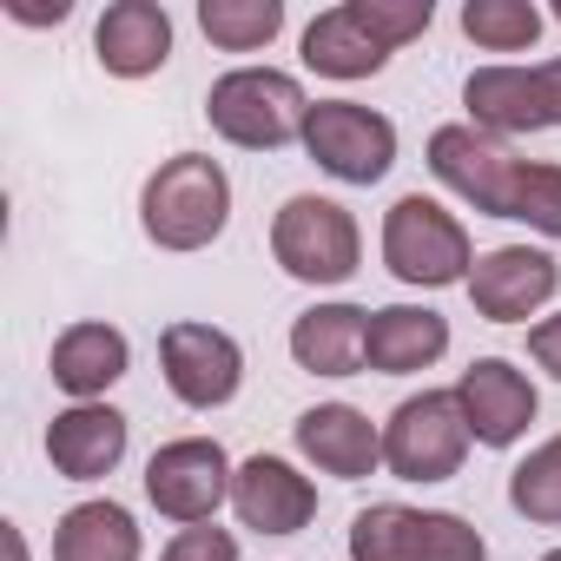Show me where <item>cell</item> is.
Returning <instances> with one entry per match:
<instances>
[{"instance_id": "1", "label": "cell", "mask_w": 561, "mask_h": 561, "mask_svg": "<svg viewBox=\"0 0 561 561\" xmlns=\"http://www.w3.org/2000/svg\"><path fill=\"white\" fill-rule=\"evenodd\" d=\"M231 225V179L211 152H172L139 185V231L159 251H205Z\"/></svg>"}, {"instance_id": "2", "label": "cell", "mask_w": 561, "mask_h": 561, "mask_svg": "<svg viewBox=\"0 0 561 561\" xmlns=\"http://www.w3.org/2000/svg\"><path fill=\"white\" fill-rule=\"evenodd\" d=\"M383 264L410 291H449V285H469L476 244H469V225L443 198L403 192L383 211Z\"/></svg>"}, {"instance_id": "3", "label": "cell", "mask_w": 561, "mask_h": 561, "mask_svg": "<svg viewBox=\"0 0 561 561\" xmlns=\"http://www.w3.org/2000/svg\"><path fill=\"white\" fill-rule=\"evenodd\" d=\"M205 119L225 146H244V152H277L305 139V119H311V100L291 73L277 67H231L211 80L205 93Z\"/></svg>"}, {"instance_id": "4", "label": "cell", "mask_w": 561, "mask_h": 561, "mask_svg": "<svg viewBox=\"0 0 561 561\" xmlns=\"http://www.w3.org/2000/svg\"><path fill=\"white\" fill-rule=\"evenodd\" d=\"M271 257H277L285 277H298V285H318V291L324 285H351L357 264H364V231H357L351 205L298 192L271 218Z\"/></svg>"}, {"instance_id": "5", "label": "cell", "mask_w": 561, "mask_h": 561, "mask_svg": "<svg viewBox=\"0 0 561 561\" xmlns=\"http://www.w3.org/2000/svg\"><path fill=\"white\" fill-rule=\"evenodd\" d=\"M469 423H462V403L456 390H416L390 410L383 423V469L397 482H449L469 456Z\"/></svg>"}, {"instance_id": "6", "label": "cell", "mask_w": 561, "mask_h": 561, "mask_svg": "<svg viewBox=\"0 0 561 561\" xmlns=\"http://www.w3.org/2000/svg\"><path fill=\"white\" fill-rule=\"evenodd\" d=\"M298 146L337 185H377L397 165V126L377 106H357V100H311V119H305Z\"/></svg>"}, {"instance_id": "7", "label": "cell", "mask_w": 561, "mask_h": 561, "mask_svg": "<svg viewBox=\"0 0 561 561\" xmlns=\"http://www.w3.org/2000/svg\"><path fill=\"white\" fill-rule=\"evenodd\" d=\"M231 456H225V443H211V436H172V443H159L152 449V462H146V502L165 515V522H179V528H198V522H211L225 502H231Z\"/></svg>"}, {"instance_id": "8", "label": "cell", "mask_w": 561, "mask_h": 561, "mask_svg": "<svg viewBox=\"0 0 561 561\" xmlns=\"http://www.w3.org/2000/svg\"><path fill=\"white\" fill-rule=\"evenodd\" d=\"M423 159H430V172H436L462 205H476L482 218H508V211H515V192H522V165H528V159H515L502 139L476 133L469 119H462V126H436L430 146H423Z\"/></svg>"}, {"instance_id": "9", "label": "cell", "mask_w": 561, "mask_h": 561, "mask_svg": "<svg viewBox=\"0 0 561 561\" xmlns=\"http://www.w3.org/2000/svg\"><path fill=\"white\" fill-rule=\"evenodd\" d=\"M159 370H165V390L185 410H225L244 383V351H238L231 331L179 318V324L159 331Z\"/></svg>"}, {"instance_id": "10", "label": "cell", "mask_w": 561, "mask_h": 561, "mask_svg": "<svg viewBox=\"0 0 561 561\" xmlns=\"http://www.w3.org/2000/svg\"><path fill=\"white\" fill-rule=\"evenodd\" d=\"M462 291H469L476 318H489V324H528L561 291V264L548 251H535V244H495V251L476 257Z\"/></svg>"}, {"instance_id": "11", "label": "cell", "mask_w": 561, "mask_h": 561, "mask_svg": "<svg viewBox=\"0 0 561 561\" xmlns=\"http://www.w3.org/2000/svg\"><path fill=\"white\" fill-rule=\"evenodd\" d=\"M456 403H462V423L482 449H515L541 410L528 370H515L508 357H476L462 377H456Z\"/></svg>"}, {"instance_id": "12", "label": "cell", "mask_w": 561, "mask_h": 561, "mask_svg": "<svg viewBox=\"0 0 561 561\" xmlns=\"http://www.w3.org/2000/svg\"><path fill=\"white\" fill-rule=\"evenodd\" d=\"M231 515L251 535H298L318 515V482L285 456H251L231 476Z\"/></svg>"}, {"instance_id": "13", "label": "cell", "mask_w": 561, "mask_h": 561, "mask_svg": "<svg viewBox=\"0 0 561 561\" xmlns=\"http://www.w3.org/2000/svg\"><path fill=\"white\" fill-rule=\"evenodd\" d=\"M298 436V456L318 469V476H337V482H364L383 469V430L357 410V403H318L291 423Z\"/></svg>"}, {"instance_id": "14", "label": "cell", "mask_w": 561, "mask_h": 561, "mask_svg": "<svg viewBox=\"0 0 561 561\" xmlns=\"http://www.w3.org/2000/svg\"><path fill=\"white\" fill-rule=\"evenodd\" d=\"M126 436H133V423L113 403H67L47 423V462L67 482H100L126 462Z\"/></svg>"}, {"instance_id": "15", "label": "cell", "mask_w": 561, "mask_h": 561, "mask_svg": "<svg viewBox=\"0 0 561 561\" xmlns=\"http://www.w3.org/2000/svg\"><path fill=\"white\" fill-rule=\"evenodd\" d=\"M93 60L113 80H152L172 60V14L159 0H113L93 21Z\"/></svg>"}, {"instance_id": "16", "label": "cell", "mask_w": 561, "mask_h": 561, "mask_svg": "<svg viewBox=\"0 0 561 561\" xmlns=\"http://www.w3.org/2000/svg\"><path fill=\"white\" fill-rule=\"evenodd\" d=\"M47 370H54V383H60L73 403H106V390L133 370V344H126L119 324L87 318V324H67V331L54 337Z\"/></svg>"}, {"instance_id": "17", "label": "cell", "mask_w": 561, "mask_h": 561, "mask_svg": "<svg viewBox=\"0 0 561 561\" xmlns=\"http://www.w3.org/2000/svg\"><path fill=\"white\" fill-rule=\"evenodd\" d=\"M449 351V318L430 305H383L370 311V337H364V370L377 377H416Z\"/></svg>"}, {"instance_id": "18", "label": "cell", "mask_w": 561, "mask_h": 561, "mask_svg": "<svg viewBox=\"0 0 561 561\" xmlns=\"http://www.w3.org/2000/svg\"><path fill=\"white\" fill-rule=\"evenodd\" d=\"M462 106H469V126L489 133V139H522V133H548L541 119V100H535V67H476L462 80Z\"/></svg>"}, {"instance_id": "19", "label": "cell", "mask_w": 561, "mask_h": 561, "mask_svg": "<svg viewBox=\"0 0 561 561\" xmlns=\"http://www.w3.org/2000/svg\"><path fill=\"white\" fill-rule=\"evenodd\" d=\"M364 337H370V311L364 305H311L291 324V357L311 377H357L364 370Z\"/></svg>"}, {"instance_id": "20", "label": "cell", "mask_w": 561, "mask_h": 561, "mask_svg": "<svg viewBox=\"0 0 561 561\" xmlns=\"http://www.w3.org/2000/svg\"><path fill=\"white\" fill-rule=\"evenodd\" d=\"M139 554H146V535H139L133 508L113 495L73 502L54 522V561H139Z\"/></svg>"}, {"instance_id": "21", "label": "cell", "mask_w": 561, "mask_h": 561, "mask_svg": "<svg viewBox=\"0 0 561 561\" xmlns=\"http://www.w3.org/2000/svg\"><path fill=\"white\" fill-rule=\"evenodd\" d=\"M305 67L324 73V80H370L390 67V47L370 41V27L357 21V8H324L311 27H305Z\"/></svg>"}, {"instance_id": "22", "label": "cell", "mask_w": 561, "mask_h": 561, "mask_svg": "<svg viewBox=\"0 0 561 561\" xmlns=\"http://www.w3.org/2000/svg\"><path fill=\"white\" fill-rule=\"evenodd\" d=\"M198 34L218 54H257L285 34V0H198Z\"/></svg>"}, {"instance_id": "23", "label": "cell", "mask_w": 561, "mask_h": 561, "mask_svg": "<svg viewBox=\"0 0 561 561\" xmlns=\"http://www.w3.org/2000/svg\"><path fill=\"white\" fill-rule=\"evenodd\" d=\"M351 561H423V508L370 502L351 522Z\"/></svg>"}, {"instance_id": "24", "label": "cell", "mask_w": 561, "mask_h": 561, "mask_svg": "<svg viewBox=\"0 0 561 561\" xmlns=\"http://www.w3.org/2000/svg\"><path fill=\"white\" fill-rule=\"evenodd\" d=\"M456 21L482 54H528L541 41V8L535 0H462Z\"/></svg>"}, {"instance_id": "25", "label": "cell", "mask_w": 561, "mask_h": 561, "mask_svg": "<svg viewBox=\"0 0 561 561\" xmlns=\"http://www.w3.org/2000/svg\"><path fill=\"white\" fill-rule=\"evenodd\" d=\"M508 508H515L522 522L561 528V436L535 443V449L508 469Z\"/></svg>"}, {"instance_id": "26", "label": "cell", "mask_w": 561, "mask_h": 561, "mask_svg": "<svg viewBox=\"0 0 561 561\" xmlns=\"http://www.w3.org/2000/svg\"><path fill=\"white\" fill-rule=\"evenodd\" d=\"M515 225L541 231V238H561V165L554 159H528L522 165V192H515Z\"/></svg>"}, {"instance_id": "27", "label": "cell", "mask_w": 561, "mask_h": 561, "mask_svg": "<svg viewBox=\"0 0 561 561\" xmlns=\"http://www.w3.org/2000/svg\"><path fill=\"white\" fill-rule=\"evenodd\" d=\"M351 8H357V21L370 27V41L377 47H410V41H423L430 34V21H436V8H430V0H351Z\"/></svg>"}, {"instance_id": "28", "label": "cell", "mask_w": 561, "mask_h": 561, "mask_svg": "<svg viewBox=\"0 0 561 561\" xmlns=\"http://www.w3.org/2000/svg\"><path fill=\"white\" fill-rule=\"evenodd\" d=\"M423 561H489L482 528H469L449 508H423Z\"/></svg>"}, {"instance_id": "29", "label": "cell", "mask_w": 561, "mask_h": 561, "mask_svg": "<svg viewBox=\"0 0 561 561\" xmlns=\"http://www.w3.org/2000/svg\"><path fill=\"white\" fill-rule=\"evenodd\" d=\"M159 561H238V535L218 522H198V528H179L159 548Z\"/></svg>"}, {"instance_id": "30", "label": "cell", "mask_w": 561, "mask_h": 561, "mask_svg": "<svg viewBox=\"0 0 561 561\" xmlns=\"http://www.w3.org/2000/svg\"><path fill=\"white\" fill-rule=\"evenodd\" d=\"M528 357H535V364H541V370H548V377L561 383V311H554V318H535V324H528Z\"/></svg>"}, {"instance_id": "31", "label": "cell", "mask_w": 561, "mask_h": 561, "mask_svg": "<svg viewBox=\"0 0 561 561\" xmlns=\"http://www.w3.org/2000/svg\"><path fill=\"white\" fill-rule=\"evenodd\" d=\"M535 100H541V119H548V126H561V54L535 67Z\"/></svg>"}, {"instance_id": "32", "label": "cell", "mask_w": 561, "mask_h": 561, "mask_svg": "<svg viewBox=\"0 0 561 561\" xmlns=\"http://www.w3.org/2000/svg\"><path fill=\"white\" fill-rule=\"evenodd\" d=\"M0 535H8V561H27V535L14 522H0Z\"/></svg>"}, {"instance_id": "33", "label": "cell", "mask_w": 561, "mask_h": 561, "mask_svg": "<svg viewBox=\"0 0 561 561\" xmlns=\"http://www.w3.org/2000/svg\"><path fill=\"white\" fill-rule=\"evenodd\" d=\"M541 561H561V548H548V554H541Z\"/></svg>"}, {"instance_id": "34", "label": "cell", "mask_w": 561, "mask_h": 561, "mask_svg": "<svg viewBox=\"0 0 561 561\" xmlns=\"http://www.w3.org/2000/svg\"><path fill=\"white\" fill-rule=\"evenodd\" d=\"M548 14H554V21H561V0H554V8H548Z\"/></svg>"}]
</instances>
